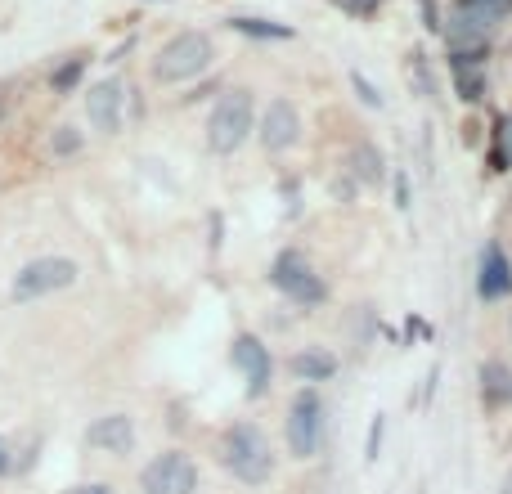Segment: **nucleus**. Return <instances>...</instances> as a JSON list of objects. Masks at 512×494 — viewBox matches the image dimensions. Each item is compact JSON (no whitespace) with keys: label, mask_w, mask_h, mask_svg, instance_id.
Returning a JSON list of instances; mask_svg holds the SVG:
<instances>
[{"label":"nucleus","mask_w":512,"mask_h":494,"mask_svg":"<svg viewBox=\"0 0 512 494\" xmlns=\"http://www.w3.org/2000/svg\"><path fill=\"white\" fill-rule=\"evenodd\" d=\"M221 463L234 472V481H243V486H265V481L274 477L270 436L252 423H234L230 432L221 436Z\"/></svg>","instance_id":"f257e3e1"},{"label":"nucleus","mask_w":512,"mask_h":494,"mask_svg":"<svg viewBox=\"0 0 512 494\" xmlns=\"http://www.w3.org/2000/svg\"><path fill=\"white\" fill-rule=\"evenodd\" d=\"M212 59H216L212 36L207 32H180L158 50V59H153V77H158L162 86H176V81H189V77H198V72H207Z\"/></svg>","instance_id":"f03ea898"},{"label":"nucleus","mask_w":512,"mask_h":494,"mask_svg":"<svg viewBox=\"0 0 512 494\" xmlns=\"http://www.w3.org/2000/svg\"><path fill=\"white\" fill-rule=\"evenodd\" d=\"M77 261H68V256H36V261H27L23 270L14 274V283H9V297L18 301V306H27V301H41L50 297V292H63L77 283Z\"/></svg>","instance_id":"7ed1b4c3"},{"label":"nucleus","mask_w":512,"mask_h":494,"mask_svg":"<svg viewBox=\"0 0 512 494\" xmlns=\"http://www.w3.org/2000/svg\"><path fill=\"white\" fill-rule=\"evenodd\" d=\"M248 135H252V95L248 90H230L207 117V144H212V153H234L248 144Z\"/></svg>","instance_id":"20e7f679"},{"label":"nucleus","mask_w":512,"mask_h":494,"mask_svg":"<svg viewBox=\"0 0 512 494\" xmlns=\"http://www.w3.org/2000/svg\"><path fill=\"white\" fill-rule=\"evenodd\" d=\"M319 441H324V400L319 391H297L288 409V450L292 459H315Z\"/></svg>","instance_id":"39448f33"},{"label":"nucleus","mask_w":512,"mask_h":494,"mask_svg":"<svg viewBox=\"0 0 512 494\" xmlns=\"http://www.w3.org/2000/svg\"><path fill=\"white\" fill-rule=\"evenodd\" d=\"M270 283L283 292V297H292L297 306H319V301L328 297L324 279L315 274V265L306 261L301 252H279L270 265Z\"/></svg>","instance_id":"423d86ee"},{"label":"nucleus","mask_w":512,"mask_h":494,"mask_svg":"<svg viewBox=\"0 0 512 494\" xmlns=\"http://www.w3.org/2000/svg\"><path fill=\"white\" fill-rule=\"evenodd\" d=\"M140 490L144 494H194L198 490V468L189 454L167 450L140 472Z\"/></svg>","instance_id":"0eeeda50"},{"label":"nucleus","mask_w":512,"mask_h":494,"mask_svg":"<svg viewBox=\"0 0 512 494\" xmlns=\"http://www.w3.org/2000/svg\"><path fill=\"white\" fill-rule=\"evenodd\" d=\"M122 104H126V86L117 77L99 81L86 90V117L99 135H117L122 131Z\"/></svg>","instance_id":"6e6552de"},{"label":"nucleus","mask_w":512,"mask_h":494,"mask_svg":"<svg viewBox=\"0 0 512 494\" xmlns=\"http://www.w3.org/2000/svg\"><path fill=\"white\" fill-rule=\"evenodd\" d=\"M230 360L248 378V396H265V387H270V346H261V337L252 333H239L230 346Z\"/></svg>","instance_id":"1a4fd4ad"},{"label":"nucleus","mask_w":512,"mask_h":494,"mask_svg":"<svg viewBox=\"0 0 512 494\" xmlns=\"http://www.w3.org/2000/svg\"><path fill=\"white\" fill-rule=\"evenodd\" d=\"M261 144H265V153H283V149H292V144L301 140V113L288 104V99H274L270 108H265V117H261Z\"/></svg>","instance_id":"9d476101"},{"label":"nucleus","mask_w":512,"mask_h":494,"mask_svg":"<svg viewBox=\"0 0 512 494\" xmlns=\"http://www.w3.org/2000/svg\"><path fill=\"white\" fill-rule=\"evenodd\" d=\"M86 445L99 454H131L135 445V418L131 414H104L86 427Z\"/></svg>","instance_id":"9b49d317"},{"label":"nucleus","mask_w":512,"mask_h":494,"mask_svg":"<svg viewBox=\"0 0 512 494\" xmlns=\"http://www.w3.org/2000/svg\"><path fill=\"white\" fill-rule=\"evenodd\" d=\"M512 292V265L499 243H486L481 252V270H477V297L481 301H499Z\"/></svg>","instance_id":"f8f14e48"},{"label":"nucleus","mask_w":512,"mask_h":494,"mask_svg":"<svg viewBox=\"0 0 512 494\" xmlns=\"http://www.w3.org/2000/svg\"><path fill=\"white\" fill-rule=\"evenodd\" d=\"M288 369H292V378H301V382H324L337 373V355L319 351V346H306V351H297L288 360Z\"/></svg>","instance_id":"ddd939ff"},{"label":"nucleus","mask_w":512,"mask_h":494,"mask_svg":"<svg viewBox=\"0 0 512 494\" xmlns=\"http://www.w3.org/2000/svg\"><path fill=\"white\" fill-rule=\"evenodd\" d=\"M481 400L486 405H512V369L499 360L481 364Z\"/></svg>","instance_id":"4468645a"},{"label":"nucleus","mask_w":512,"mask_h":494,"mask_svg":"<svg viewBox=\"0 0 512 494\" xmlns=\"http://www.w3.org/2000/svg\"><path fill=\"white\" fill-rule=\"evenodd\" d=\"M230 27L234 32H243V36H256V41H288L292 36L288 23H270V18H248V14L230 18Z\"/></svg>","instance_id":"2eb2a0df"},{"label":"nucleus","mask_w":512,"mask_h":494,"mask_svg":"<svg viewBox=\"0 0 512 494\" xmlns=\"http://www.w3.org/2000/svg\"><path fill=\"white\" fill-rule=\"evenodd\" d=\"M351 171H355V180H364V185H378L382 180V153L373 149V144H355L351 149Z\"/></svg>","instance_id":"dca6fc26"},{"label":"nucleus","mask_w":512,"mask_h":494,"mask_svg":"<svg viewBox=\"0 0 512 494\" xmlns=\"http://www.w3.org/2000/svg\"><path fill=\"white\" fill-rule=\"evenodd\" d=\"M81 72H86V59H68V63H63V68L50 77V90H54V95H68V90L81 81Z\"/></svg>","instance_id":"f3484780"},{"label":"nucleus","mask_w":512,"mask_h":494,"mask_svg":"<svg viewBox=\"0 0 512 494\" xmlns=\"http://www.w3.org/2000/svg\"><path fill=\"white\" fill-rule=\"evenodd\" d=\"M50 149H54V158H72V153H81V131L77 126H59V131L50 135Z\"/></svg>","instance_id":"a211bd4d"},{"label":"nucleus","mask_w":512,"mask_h":494,"mask_svg":"<svg viewBox=\"0 0 512 494\" xmlns=\"http://www.w3.org/2000/svg\"><path fill=\"white\" fill-rule=\"evenodd\" d=\"M463 9H477L481 18H490V23H499V18L512 14V0H459Z\"/></svg>","instance_id":"6ab92c4d"},{"label":"nucleus","mask_w":512,"mask_h":494,"mask_svg":"<svg viewBox=\"0 0 512 494\" xmlns=\"http://www.w3.org/2000/svg\"><path fill=\"white\" fill-rule=\"evenodd\" d=\"M454 81H459V95L468 99H481V90H486V72H454Z\"/></svg>","instance_id":"aec40b11"},{"label":"nucleus","mask_w":512,"mask_h":494,"mask_svg":"<svg viewBox=\"0 0 512 494\" xmlns=\"http://www.w3.org/2000/svg\"><path fill=\"white\" fill-rule=\"evenodd\" d=\"M382 436H387V418H373L369 423V445H364V463H378V454H382Z\"/></svg>","instance_id":"412c9836"},{"label":"nucleus","mask_w":512,"mask_h":494,"mask_svg":"<svg viewBox=\"0 0 512 494\" xmlns=\"http://www.w3.org/2000/svg\"><path fill=\"white\" fill-rule=\"evenodd\" d=\"M351 86H355V95H360V104H369V108H382V90L373 86L364 72H351Z\"/></svg>","instance_id":"4be33fe9"},{"label":"nucleus","mask_w":512,"mask_h":494,"mask_svg":"<svg viewBox=\"0 0 512 494\" xmlns=\"http://www.w3.org/2000/svg\"><path fill=\"white\" fill-rule=\"evenodd\" d=\"M512 167V113L504 117V126H499V153H495V171Z\"/></svg>","instance_id":"5701e85b"},{"label":"nucleus","mask_w":512,"mask_h":494,"mask_svg":"<svg viewBox=\"0 0 512 494\" xmlns=\"http://www.w3.org/2000/svg\"><path fill=\"white\" fill-rule=\"evenodd\" d=\"M342 9H351V14H373V9L382 5V0H337Z\"/></svg>","instance_id":"b1692460"},{"label":"nucleus","mask_w":512,"mask_h":494,"mask_svg":"<svg viewBox=\"0 0 512 494\" xmlns=\"http://www.w3.org/2000/svg\"><path fill=\"white\" fill-rule=\"evenodd\" d=\"M68 494H113V486H104V481H90V486H77Z\"/></svg>","instance_id":"393cba45"},{"label":"nucleus","mask_w":512,"mask_h":494,"mask_svg":"<svg viewBox=\"0 0 512 494\" xmlns=\"http://www.w3.org/2000/svg\"><path fill=\"white\" fill-rule=\"evenodd\" d=\"M396 207H409V180L396 176Z\"/></svg>","instance_id":"a878e982"},{"label":"nucleus","mask_w":512,"mask_h":494,"mask_svg":"<svg viewBox=\"0 0 512 494\" xmlns=\"http://www.w3.org/2000/svg\"><path fill=\"white\" fill-rule=\"evenodd\" d=\"M9 472V450H5V441H0V477Z\"/></svg>","instance_id":"bb28decb"},{"label":"nucleus","mask_w":512,"mask_h":494,"mask_svg":"<svg viewBox=\"0 0 512 494\" xmlns=\"http://www.w3.org/2000/svg\"><path fill=\"white\" fill-rule=\"evenodd\" d=\"M5 108H9V95H5V90H0V117H5Z\"/></svg>","instance_id":"cd10ccee"},{"label":"nucleus","mask_w":512,"mask_h":494,"mask_svg":"<svg viewBox=\"0 0 512 494\" xmlns=\"http://www.w3.org/2000/svg\"><path fill=\"white\" fill-rule=\"evenodd\" d=\"M504 494H512V472H508V481H504Z\"/></svg>","instance_id":"c85d7f7f"}]
</instances>
